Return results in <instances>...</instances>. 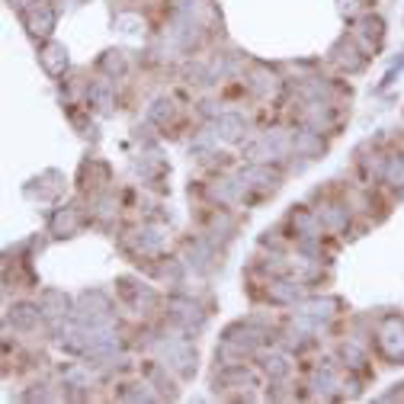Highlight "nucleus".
<instances>
[{"label": "nucleus", "instance_id": "obj_22", "mask_svg": "<svg viewBox=\"0 0 404 404\" xmlns=\"http://www.w3.org/2000/svg\"><path fill=\"white\" fill-rule=\"evenodd\" d=\"M321 222L328 225V228H334V231L346 228V209H340V206H328V209L321 212Z\"/></svg>", "mask_w": 404, "mask_h": 404}, {"label": "nucleus", "instance_id": "obj_27", "mask_svg": "<svg viewBox=\"0 0 404 404\" xmlns=\"http://www.w3.org/2000/svg\"><path fill=\"white\" fill-rule=\"evenodd\" d=\"M337 61H340V65H346L350 71H356V67L363 65V58H356V49H350V45H346V49H340Z\"/></svg>", "mask_w": 404, "mask_h": 404}, {"label": "nucleus", "instance_id": "obj_19", "mask_svg": "<svg viewBox=\"0 0 404 404\" xmlns=\"http://www.w3.org/2000/svg\"><path fill=\"white\" fill-rule=\"evenodd\" d=\"M99 67H103L109 77H122L129 65H125V55H122V51H106V55H103V61H99Z\"/></svg>", "mask_w": 404, "mask_h": 404}, {"label": "nucleus", "instance_id": "obj_15", "mask_svg": "<svg viewBox=\"0 0 404 404\" xmlns=\"http://www.w3.org/2000/svg\"><path fill=\"white\" fill-rule=\"evenodd\" d=\"M289 356L286 353H266L264 356V372L270 375V379H286L289 375Z\"/></svg>", "mask_w": 404, "mask_h": 404}, {"label": "nucleus", "instance_id": "obj_3", "mask_svg": "<svg viewBox=\"0 0 404 404\" xmlns=\"http://www.w3.org/2000/svg\"><path fill=\"white\" fill-rule=\"evenodd\" d=\"M55 10L45 3V0H33V7L26 13V26H29V33L33 35H42V39H49L55 33Z\"/></svg>", "mask_w": 404, "mask_h": 404}, {"label": "nucleus", "instance_id": "obj_21", "mask_svg": "<svg viewBox=\"0 0 404 404\" xmlns=\"http://www.w3.org/2000/svg\"><path fill=\"white\" fill-rule=\"evenodd\" d=\"M385 180L395 186V190H404V157H391L385 167Z\"/></svg>", "mask_w": 404, "mask_h": 404}, {"label": "nucleus", "instance_id": "obj_12", "mask_svg": "<svg viewBox=\"0 0 404 404\" xmlns=\"http://www.w3.org/2000/svg\"><path fill=\"white\" fill-rule=\"evenodd\" d=\"M119 286H122V296L129 298V302H132L135 308H151V305H154V292H151V289L132 286V282H129V280H122V282H119Z\"/></svg>", "mask_w": 404, "mask_h": 404}, {"label": "nucleus", "instance_id": "obj_6", "mask_svg": "<svg viewBox=\"0 0 404 404\" xmlns=\"http://www.w3.org/2000/svg\"><path fill=\"white\" fill-rule=\"evenodd\" d=\"M241 183H250V186H260V190H276L280 186V173H273L270 167H248L241 173Z\"/></svg>", "mask_w": 404, "mask_h": 404}, {"label": "nucleus", "instance_id": "obj_5", "mask_svg": "<svg viewBox=\"0 0 404 404\" xmlns=\"http://www.w3.org/2000/svg\"><path fill=\"white\" fill-rule=\"evenodd\" d=\"M77 225H81V215H77L74 206L58 209V212L51 215V234H55V238H67V234H74Z\"/></svg>", "mask_w": 404, "mask_h": 404}, {"label": "nucleus", "instance_id": "obj_29", "mask_svg": "<svg viewBox=\"0 0 404 404\" xmlns=\"http://www.w3.org/2000/svg\"><path fill=\"white\" fill-rule=\"evenodd\" d=\"M10 7H23V0H10Z\"/></svg>", "mask_w": 404, "mask_h": 404}, {"label": "nucleus", "instance_id": "obj_28", "mask_svg": "<svg viewBox=\"0 0 404 404\" xmlns=\"http://www.w3.org/2000/svg\"><path fill=\"white\" fill-rule=\"evenodd\" d=\"M125 401H151V391L145 385H132V391H122Z\"/></svg>", "mask_w": 404, "mask_h": 404}, {"label": "nucleus", "instance_id": "obj_11", "mask_svg": "<svg viewBox=\"0 0 404 404\" xmlns=\"http://www.w3.org/2000/svg\"><path fill=\"white\" fill-rule=\"evenodd\" d=\"M337 308H340L337 298H312V302L302 305V314H305V318H334Z\"/></svg>", "mask_w": 404, "mask_h": 404}, {"label": "nucleus", "instance_id": "obj_7", "mask_svg": "<svg viewBox=\"0 0 404 404\" xmlns=\"http://www.w3.org/2000/svg\"><path fill=\"white\" fill-rule=\"evenodd\" d=\"M215 135L225 141H238L244 138V119L238 113H228V115H218V122H215Z\"/></svg>", "mask_w": 404, "mask_h": 404}, {"label": "nucleus", "instance_id": "obj_16", "mask_svg": "<svg viewBox=\"0 0 404 404\" xmlns=\"http://www.w3.org/2000/svg\"><path fill=\"white\" fill-rule=\"evenodd\" d=\"M167 356H170V366H177L180 372H190L193 369V359H196V353H193L186 344H173L170 350H167Z\"/></svg>", "mask_w": 404, "mask_h": 404}, {"label": "nucleus", "instance_id": "obj_24", "mask_svg": "<svg viewBox=\"0 0 404 404\" xmlns=\"http://www.w3.org/2000/svg\"><path fill=\"white\" fill-rule=\"evenodd\" d=\"M340 356H344V359H346V366H350V369H359V366L366 363L363 350H359V346H356V344H344V346H340Z\"/></svg>", "mask_w": 404, "mask_h": 404}, {"label": "nucleus", "instance_id": "obj_14", "mask_svg": "<svg viewBox=\"0 0 404 404\" xmlns=\"http://www.w3.org/2000/svg\"><path fill=\"white\" fill-rule=\"evenodd\" d=\"M292 148L298 151V154H305V157H314V154H321V138L314 132H296V138H292Z\"/></svg>", "mask_w": 404, "mask_h": 404}, {"label": "nucleus", "instance_id": "obj_17", "mask_svg": "<svg viewBox=\"0 0 404 404\" xmlns=\"http://www.w3.org/2000/svg\"><path fill=\"white\" fill-rule=\"evenodd\" d=\"M90 106L97 109V113H109V109H113V90H109V83H93Z\"/></svg>", "mask_w": 404, "mask_h": 404}, {"label": "nucleus", "instance_id": "obj_1", "mask_svg": "<svg viewBox=\"0 0 404 404\" xmlns=\"http://www.w3.org/2000/svg\"><path fill=\"white\" fill-rule=\"evenodd\" d=\"M113 305L103 292H83L81 296V308H77V321L87 324V328H99V324L109 321Z\"/></svg>", "mask_w": 404, "mask_h": 404}, {"label": "nucleus", "instance_id": "obj_20", "mask_svg": "<svg viewBox=\"0 0 404 404\" xmlns=\"http://www.w3.org/2000/svg\"><path fill=\"white\" fill-rule=\"evenodd\" d=\"M250 87H254L257 93H273L276 90V74H270V71H264V67H257L254 77H250Z\"/></svg>", "mask_w": 404, "mask_h": 404}, {"label": "nucleus", "instance_id": "obj_18", "mask_svg": "<svg viewBox=\"0 0 404 404\" xmlns=\"http://www.w3.org/2000/svg\"><path fill=\"white\" fill-rule=\"evenodd\" d=\"M266 292H270L273 302H296V298H298V286H296V282H286V280L270 282Z\"/></svg>", "mask_w": 404, "mask_h": 404}, {"label": "nucleus", "instance_id": "obj_8", "mask_svg": "<svg viewBox=\"0 0 404 404\" xmlns=\"http://www.w3.org/2000/svg\"><path fill=\"white\" fill-rule=\"evenodd\" d=\"M39 308L45 314H51V318H61V314H67V308H71V302H67L65 292H58V289H45L39 298Z\"/></svg>", "mask_w": 404, "mask_h": 404}, {"label": "nucleus", "instance_id": "obj_23", "mask_svg": "<svg viewBox=\"0 0 404 404\" xmlns=\"http://www.w3.org/2000/svg\"><path fill=\"white\" fill-rule=\"evenodd\" d=\"M151 122H157V125H167V119H170V115H173V103H170V99H164V97H161V99H154V106H151Z\"/></svg>", "mask_w": 404, "mask_h": 404}, {"label": "nucleus", "instance_id": "obj_4", "mask_svg": "<svg viewBox=\"0 0 404 404\" xmlns=\"http://www.w3.org/2000/svg\"><path fill=\"white\" fill-rule=\"evenodd\" d=\"M39 61L51 77H61L67 71V49L65 45H58V42H49V45L39 51Z\"/></svg>", "mask_w": 404, "mask_h": 404}, {"label": "nucleus", "instance_id": "obj_2", "mask_svg": "<svg viewBox=\"0 0 404 404\" xmlns=\"http://www.w3.org/2000/svg\"><path fill=\"white\" fill-rule=\"evenodd\" d=\"M379 346L382 353L388 359H395V363H404V324L398 318H388L379 330Z\"/></svg>", "mask_w": 404, "mask_h": 404}, {"label": "nucleus", "instance_id": "obj_26", "mask_svg": "<svg viewBox=\"0 0 404 404\" xmlns=\"http://www.w3.org/2000/svg\"><path fill=\"white\" fill-rule=\"evenodd\" d=\"M292 225H296L305 238H314V218L308 212H296V215H292Z\"/></svg>", "mask_w": 404, "mask_h": 404}, {"label": "nucleus", "instance_id": "obj_13", "mask_svg": "<svg viewBox=\"0 0 404 404\" xmlns=\"http://www.w3.org/2000/svg\"><path fill=\"white\" fill-rule=\"evenodd\" d=\"M170 308H173V318L180 324H186V328H193V324H202V312H199L193 302H170Z\"/></svg>", "mask_w": 404, "mask_h": 404}, {"label": "nucleus", "instance_id": "obj_10", "mask_svg": "<svg viewBox=\"0 0 404 404\" xmlns=\"http://www.w3.org/2000/svg\"><path fill=\"white\" fill-rule=\"evenodd\" d=\"M132 248L141 250V254H154V250L164 248V234L154 228H145V231H135L132 234Z\"/></svg>", "mask_w": 404, "mask_h": 404}, {"label": "nucleus", "instance_id": "obj_25", "mask_svg": "<svg viewBox=\"0 0 404 404\" xmlns=\"http://www.w3.org/2000/svg\"><path fill=\"white\" fill-rule=\"evenodd\" d=\"M363 35H366V39H372V45H379V42H382V19L366 17L363 19Z\"/></svg>", "mask_w": 404, "mask_h": 404}, {"label": "nucleus", "instance_id": "obj_9", "mask_svg": "<svg viewBox=\"0 0 404 404\" xmlns=\"http://www.w3.org/2000/svg\"><path fill=\"white\" fill-rule=\"evenodd\" d=\"M39 314H42V308L19 302V305L10 308V324H13V328H19V330H29V328H35V324H39Z\"/></svg>", "mask_w": 404, "mask_h": 404}]
</instances>
